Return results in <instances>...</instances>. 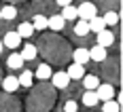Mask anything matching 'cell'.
Here are the masks:
<instances>
[{
	"instance_id": "6da1fadb",
	"label": "cell",
	"mask_w": 123,
	"mask_h": 112,
	"mask_svg": "<svg viewBox=\"0 0 123 112\" xmlns=\"http://www.w3.org/2000/svg\"><path fill=\"white\" fill-rule=\"evenodd\" d=\"M96 15H98V9H96L93 2H83L81 6H76V17L83 19V21H89V19L96 17Z\"/></svg>"
},
{
	"instance_id": "7a4b0ae2",
	"label": "cell",
	"mask_w": 123,
	"mask_h": 112,
	"mask_svg": "<svg viewBox=\"0 0 123 112\" xmlns=\"http://www.w3.org/2000/svg\"><path fill=\"white\" fill-rule=\"evenodd\" d=\"M21 40H24V38L19 36L17 32H6V34H4V40H2V45L15 51V49H19V47H21Z\"/></svg>"
},
{
	"instance_id": "3957f363",
	"label": "cell",
	"mask_w": 123,
	"mask_h": 112,
	"mask_svg": "<svg viewBox=\"0 0 123 112\" xmlns=\"http://www.w3.org/2000/svg\"><path fill=\"white\" fill-rule=\"evenodd\" d=\"M96 95H98L100 101L111 100V97H115V89H112V85H102L100 83L98 87H96Z\"/></svg>"
},
{
	"instance_id": "277c9868",
	"label": "cell",
	"mask_w": 123,
	"mask_h": 112,
	"mask_svg": "<svg viewBox=\"0 0 123 112\" xmlns=\"http://www.w3.org/2000/svg\"><path fill=\"white\" fill-rule=\"evenodd\" d=\"M51 80H53V87L66 89L68 83H70V76L66 74V72H55V74H51Z\"/></svg>"
},
{
	"instance_id": "5b68a950",
	"label": "cell",
	"mask_w": 123,
	"mask_h": 112,
	"mask_svg": "<svg viewBox=\"0 0 123 112\" xmlns=\"http://www.w3.org/2000/svg\"><path fill=\"white\" fill-rule=\"evenodd\" d=\"M66 74L70 76V80H79V78H83L85 74V66H81V63H70V68L66 70Z\"/></svg>"
},
{
	"instance_id": "8992f818",
	"label": "cell",
	"mask_w": 123,
	"mask_h": 112,
	"mask_svg": "<svg viewBox=\"0 0 123 112\" xmlns=\"http://www.w3.org/2000/svg\"><path fill=\"white\" fill-rule=\"evenodd\" d=\"M112 42H115V34H112L111 30H100L98 32V45H102V47H111Z\"/></svg>"
},
{
	"instance_id": "52a82bcc",
	"label": "cell",
	"mask_w": 123,
	"mask_h": 112,
	"mask_svg": "<svg viewBox=\"0 0 123 112\" xmlns=\"http://www.w3.org/2000/svg\"><path fill=\"white\" fill-rule=\"evenodd\" d=\"M89 59H93V62H104V59H106V47H102V45L91 47V49H89Z\"/></svg>"
},
{
	"instance_id": "ba28073f",
	"label": "cell",
	"mask_w": 123,
	"mask_h": 112,
	"mask_svg": "<svg viewBox=\"0 0 123 112\" xmlns=\"http://www.w3.org/2000/svg\"><path fill=\"white\" fill-rule=\"evenodd\" d=\"M2 89H4L6 93L17 91V89H19V78H17V76H6V78L2 80Z\"/></svg>"
},
{
	"instance_id": "9c48e42d",
	"label": "cell",
	"mask_w": 123,
	"mask_h": 112,
	"mask_svg": "<svg viewBox=\"0 0 123 112\" xmlns=\"http://www.w3.org/2000/svg\"><path fill=\"white\" fill-rule=\"evenodd\" d=\"M98 95H96V89H85V95H83V104H85L87 108H93L96 104H98Z\"/></svg>"
},
{
	"instance_id": "30bf717a",
	"label": "cell",
	"mask_w": 123,
	"mask_h": 112,
	"mask_svg": "<svg viewBox=\"0 0 123 112\" xmlns=\"http://www.w3.org/2000/svg\"><path fill=\"white\" fill-rule=\"evenodd\" d=\"M24 62H25V59L19 55V53H11V55H9V59H6V66H9L11 70H19V68L24 66Z\"/></svg>"
},
{
	"instance_id": "8fae6325",
	"label": "cell",
	"mask_w": 123,
	"mask_h": 112,
	"mask_svg": "<svg viewBox=\"0 0 123 112\" xmlns=\"http://www.w3.org/2000/svg\"><path fill=\"white\" fill-rule=\"evenodd\" d=\"M19 55L24 57L25 62H28V59H36L38 49L34 47V45H21V53H19Z\"/></svg>"
},
{
	"instance_id": "7c38bea8",
	"label": "cell",
	"mask_w": 123,
	"mask_h": 112,
	"mask_svg": "<svg viewBox=\"0 0 123 112\" xmlns=\"http://www.w3.org/2000/svg\"><path fill=\"white\" fill-rule=\"evenodd\" d=\"M74 62L81 63V66H85L87 62H89V49H85V47H79V49L74 51Z\"/></svg>"
},
{
	"instance_id": "4fadbf2b",
	"label": "cell",
	"mask_w": 123,
	"mask_h": 112,
	"mask_svg": "<svg viewBox=\"0 0 123 112\" xmlns=\"http://www.w3.org/2000/svg\"><path fill=\"white\" fill-rule=\"evenodd\" d=\"M64 17L62 15H53V17H49L47 19V28H51V30H55V32H60V30H64Z\"/></svg>"
},
{
	"instance_id": "5bb4252c",
	"label": "cell",
	"mask_w": 123,
	"mask_h": 112,
	"mask_svg": "<svg viewBox=\"0 0 123 112\" xmlns=\"http://www.w3.org/2000/svg\"><path fill=\"white\" fill-rule=\"evenodd\" d=\"M87 23H89V32H96V34H98L100 30H104V28H106V23H104V19H102L100 15H96V17H91V19H89Z\"/></svg>"
},
{
	"instance_id": "9a60e30c",
	"label": "cell",
	"mask_w": 123,
	"mask_h": 112,
	"mask_svg": "<svg viewBox=\"0 0 123 112\" xmlns=\"http://www.w3.org/2000/svg\"><path fill=\"white\" fill-rule=\"evenodd\" d=\"M17 34H19L21 38H30L32 34H34V25H32V21H24V23H19Z\"/></svg>"
},
{
	"instance_id": "2e32d148",
	"label": "cell",
	"mask_w": 123,
	"mask_h": 112,
	"mask_svg": "<svg viewBox=\"0 0 123 112\" xmlns=\"http://www.w3.org/2000/svg\"><path fill=\"white\" fill-rule=\"evenodd\" d=\"M62 17H64V21H74V19H79V17H76V6H72V4L62 6Z\"/></svg>"
},
{
	"instance_id": "e0dca14e",
	"label": "cell",
	"mask_w": 123,
	"mask_h": 112,
	"mask_svg": "<svg viewBox=\"0 0 123 112\" xmlns=\"http://www.w3.org/2000/svg\"><path fill=\"white\" fill-rule=\"evenodd\" d=\"M51 74H53V72H51L49 63H40V66L36 68V78H38V80H49Z\"/></svg>"
},
{
	"instance_id": "ac0fdd59",
	"label": "cell",
	"mask_w": 123,
	"mask_h": 112,
	"mask_svg": "<svg viewBox=\"0 0 123 112\" xmlns=\"http://www.w3.org/2000/svg\"><path fill=\"white\" fill-rule=\"evenodd\" d=\"M102 110H104V112H119V110H121V104L115 100V97L104 100V101H102Z\"/></svg>"
},
{
	"instance_id": "d6986e66",
	"label": "cell",
	"mask_w": 123,
	"mask_h": 112,
	"mask_svg": "<svg viewBox=\"0 0 123 112\" xmlns=\"http://www.w3.org/2000/svg\"><path fill=\"white\" fill-rule=\"evenodd\" d=\"M81 80H83V87H85V89H96L100 85V78L96 74H83Z\"/></svg>"
},
{
	"instance_id": "ffe728a7",
	"label": "cell",
	"mask_w": 123,
	"mask_h": 112,
	"mask_svg": "<svg viewBox=\"0 0 123 112\" xmlns=\"http://www.w3.org/2000/svg\"><path fill=\"white\" fill-rule=\"evenodd\" d=\"M0 17H2V19H6V21H13V19L17 17V9H15L13 4H6V6H2Z\"/></svg>"
},
{
	"instance_id": "44dd1931",
	"label": "cell",
	"mask_w": 123,
	"mask_h": 112,
	"mask_svg": "<svg viewBox=\"0 0 123 112\" xmlns=\"http://www.w3.org/2000/svg\"><path fill=\"white\" fill-rule=\"evenodd\" d=\"M32 80H34V72L24 70V72L19 74V87H32Z\"/></svg>"
},
{
	"instance_id": "7402d4cb",
	"label": "cell",
	"mask_w": 123,
	"mask_h": 112,
	"mask_svg": "<svg viewBox=\"0 0 123 112\" xmlns=\"http://www.w3.org/2000/svg\"><path fill=\"white\" fill-rule=\"evenodd\" d=\"M74 34H76V36H87V34H89V23L83 21V19H79V23L74 25Z\"/></svg>"
},
{
	"instance_id": "603a6c76",
	"label": "cell",
	"mask_w": 123,
	"mask_h": 112,
	"mask_svg": "<svg viewBox=\"0 0 123 112\" xmlns=\"http://www.w3.org/2000/svg\"><path fill=\"white\" fill-rule=\"evenodd\" d=\"M32 25H34V30H47V17L45 15H36L32 19Z\"/></svg>"
},
{
	"instance_id": "cb8c5ba5",
	"label": "cell",
	"mask_w": 123,
	"mask_h": 112,
	"mask_svg": "<svg viewBox=\"0 0 123 112\" xmlns=\"http://www.w3.org/2000/svg\"><path fill=\"white\" fill-rule=\"evenodd\" d=\"M102 19H104V23H106V25H115L117 21H119V13H117V11H108V13H104Z\"/></svg>"
},
{
	"instance_id": "d4e9b609",
	"label": "cell",
	"mask_w": 123,
	"mask_h": 112,
	"mask_svg": "<svg viewBox=\"0 0 123 112\" xmlns=\"http://www.w3.org/2000/svg\"><path fill=\"white\" fill-rule=\"evenodd\" d=\"M76 108H79V106H76V101H66V104H64V110L66 112H76Z\"/></svg>"
},
{
	"instance_id": "484cf974",
	"label": "cell",
	"mask_w": 123,
	"mask_h": 112,
	"mask_svg": "<svg viewBox=\"0 0 123 112\" xmlns=\"http://www.w3.org/2000/svg\"><path fill=\"white\" fill-rule=\"evenodd\" d=\"M60 6H66V4H72V0H57Z\"/></svg>"
},
{
	"instance_id": "4316f807",
	"label": "cell",
	"mask_w": 123,
	"mask_h": 112,
	"mask_svg": "<svg viewBox=\"0 0 123 112\" xmlns=\"http://www.w3.org/2000/svg\"><path fill=\"white\" fill-rule=\"evenodd\" d=\"M2 49H4V45H2V40H0V53H2Z\"/></svg>"
},
{
	"instance_id": "83f0119b",
	"label": "cell",
	"mask_w": 123,
	"mask_h": 112,
	"mask_svg": "<svg viewBox=\"0 0 123 112\" xmlns=\"http://www.w3.org/2000/svg\"><path fill=\"white\" fill-rule=\"evenodd\" d=\"M0 19H2V17H0Z\"/></svg>"
}]
</instances>
